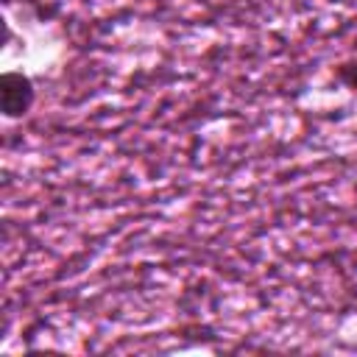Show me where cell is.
<instances>
[{
    "instance_id": "6da1fadb",
    "label": "cell",
    "mask_w": 357,
    "mask_h": 357,
    "mask_svg": "<svg viewBox=\"0 0 357 357\" xmlns=\"http://www.w3.org/2000/svg\"><path fill=\"white\" fill-rule=\"evenodd\" d=\"M31 100H33V92H31L28 78L20 75V73H8L3 78V109H6V114L8 117L25 114Z\"/></svg>"
},
{
    "instance_id": "7a4b0ae2",
    "label": "cell",
    "mask_w": 357,
    "mask_h": 357,
    "mask_svg": "<svg viewBox=\"0 0 357 357\" xmlns=\"http://www.w3.org/2000/svg\"><path fill=\"white\" fill-rule=\"evenodd\" d=\"M351 73H354V75H349V73H340V75H343V78H346V81H349L351 86H357V64L351 67Z\"/></svg>"
}]
</instances>
